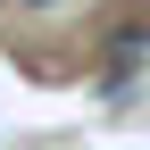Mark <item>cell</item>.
<instances>
[{
    "label": "cell",
    "mask_w": 150,
    "mask_h": 150,
    "mask_svg": "<svg viewBox=\"0 0 150 150\" xmlns=\"http://www.w3.org/2000/svg\"><path fill=\"white\" fill-rule=\"evenodd\" d=\"M33 8H42V0H33Z\"/></svg>",
    "instance_id": "1"
}]
</instances>
